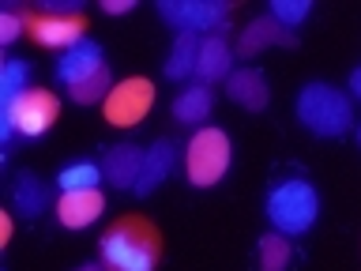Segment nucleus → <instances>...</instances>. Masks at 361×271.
<instances>
[{
	"label": "nucleus",
	"mask_w": 361,
	"mask_h": 271,
	"mask_svg": "<svg viewBox=\"0 0 361 271\" xmlns=\"http://www.w3.org/2000/svg\"><path fill=\"white\" fill-rule=\"evenodd\" d=\"M56 113H61L56 95H49V90H42V87H30V90H23L16 102L0 106V121H8L11 128L19 136H27V140H38V136H45L53 128Z\"/></svg>",
	"instance_id": "5"
},
{
	"label": "nucleus",
	"mask_w": 361,
	"mask_h": 271,
	"mask_svg": "<svg viewBox=\"0 0 361 271\" xmlns=\"http://www.w3.org/2000/svg\"><path fill=\"white\" fill-rule=\"evenodd\" d=\"M233 143L222 128H200L185 147V177L192 188H211L219 185L230 169Z\"/></svg>",
	"instance_id": "4"
},
{
	"label": "nucleus",
	"mask_w": 361,
	"mask_h": 271,
	"mask_svg": "<svg viewBox=\"0 0 361 271\" xmlns=\"http://www.w3.org/2000/svg\"><path fill=\"white\" fill-rule=\"evenodd\" d=\"M132 8H135V0H102V11H106V16H128Z\"/></svg>",
	"instance_id": "25"
},
{
	"label": "nucleus",
	"mask_w": 361,
	"mask_h": 271,
	"mask_svg": "<svg viewBox=\"0 0 361 271\" xmlns=\"http://www.w3.org/2000/svg\"><path fill=\"white\" fill-rule=\"evenodd\" d=\"M211 109H214V95H211V87H203V83H192L173 98V117L180 124H203L211 117Z\"/></svg>",
	"instance_id": "18"
},
{
	"label": "nucleus",
	"mask_w": 361,
	"mask_h": 271,
	"mask_svg": "<svg viewBox=\"0 0 361 271\" xmlns=\"http://www.w3.org/2000/svg\"><path fill=\"white\" fill-rule=\"evenodd\" d=\"M154 106V83L143 76H132V79H121V83H113L109 98L102 102V113H106L109 124H117V128H135L147 113Z\"/></svg>",
	"instance_id": "7"
},
{
	"label": "nucleus",
	"mask_w": 361,
	"mask_h": 271,
	"mask_svg": "<svg viewBox=\"0 0 361 271\" xmlns=\"http://www.w3.org/2000/svg\"><path fill=\"white\" fill-rule=\"evenodd\" d=\"M158 16H162L177 34H214L226 27L230 19V4L226 0H162L158 4Z\"/></svg>",
	"instance_id": "6"
},
{
	"label": "nucleus",
	"mask_w": 361,
	"mask_h": 271,
	"mask_svg": "<svg viewBox=\"0 0 361 271\" xmlns=\"http://www.w3.org/2000/svg\"><path fill=\"white\" fill-rule=\"evenodd\" d=\"M357 147H361V124H357Z\"/></svg>",
	"instance_id": "29"
},
{
	"label": "nucleus",
	"mask_w": 361,
	"mask_h": 271,
	"mask_svg": "<svg viewBox=\"0 0 361 271\" xmlns=\"http://www.w3.org/2000/svg\"><path fill=\"white\" fill-rule=\"evenodd\" d=\"M8 237H11V215H0V241L8 245Z\"/></svg>",
	"instance_id": "27"
},
{
	"label": "nucleus",
	"mask_w": 361,
	"mask_h": 271,
	"mask_svg": "<svg viewBox=\"0 0 361 271\" xmlns=\"http://www.w3.org/2000/svg\"><path fill=\"white\" fill-rule=\"evenodd\" d=\"M143 147L135 143H121V147H109L106 151V162H102V177L117 188H135L140 181V169H143Z\"/></svg>",
	"instance_id": "15"
},
{
	"label": "nucleus",
	"mask_w": 361,
	"mask_h": 271,
	"mask_svg": "<svg viewBox=\"0 0 361 271\" xmlns=\"http://www.w3.org/2000/svg\"><path fill=\"white\" fill-rule=\"evenodd\" d=\"M264 211H267L271 230H279L286 237H301L316 226V219H320V192H316L305 177L279 181V185L267 192Z\"/></svg>",
	"instance_id": "3"
},
{
	"label": "nucleus",
	"mask_w": 361,
	"mask_h": 271,
	"mask_svg": "<svg viewBox=\"0 0 361 271\" xmlns=\"http://www.w3.org/2000/svg\"><path fill=\"white\" fill-rule=\"evenodd\" d=\"M226 95H230L233 106L259 113L271 102V87H267V76L259 68H233V76L226 79Z\"/></svg>",
	"instance_id": "12"
},
{
	"label": "nucleus",
	"mask_w": 361,
	"mask_h": 271,
	"mask_svg": "<svg viewBox=\"0 0 361 271\" xmlns=\"http://www.w3.org/2000/svg\"><path fill=\"white\" fill-rule=\"evenodd\" d=\"M11 203H16L19 215L34 219V215H42L45 207H49V185H42L38 174L23 169V174L16 177V185H11Z\"/></svg>",
	"instance_id": "16"
},
{
	"label": "nucleus",
	"mask_w": 361,
	"mask_h": 271,
	"mask_svg": "<svg viewBox=\"0 0 361 271\" xmlns=\"http://www.w3.org/2000/svg\"><path fill=\"white\" fill-rule=\"evenodd\" d=\"M233 76V45L222 34H207L200 42V56H196V79L203 87L211 83H226Z\"/></svg>",
	"instance_id": "10"
},
{
	"label": "nucleus",
	"mask_w": 361,
	"mask_h": 271,
	"mask_svg": "<svg viewBox=\"0 0 361 271\" xmlns=\"http://www.w3.org/2000/svg\"><path fill=\"white\" fill-rule=\"evenodd\" d=\"M312 16V0H271V19H279L286 30Z\"/></svg>",
	"instance_id": "23"
},
{
	"label": "nucleus",
	"mask_w": 361,
	"mask_h": 271,
	"mask_svg": "<svg viewBox=\"0 0 361 271\" xmlns=\"http://www.w3.org/2000/svg\"><path fill=\"white\" fill-rule=\"evenodd\" d=\"M293 109H298V121L312 136H320V140H338V136H346L357 124L354 121V98H350L346 90L324 83V79L305 83L298 90Z\"/></svg>",
	"instance_id": "2"
},
{
	"label": "nucleus",
	"mask_w": 361,
	"mask_h": 271,
	"mask_svg": "<svg viewBox=\"0 0 361 271\" xmlns=\"http://www.w3.org/2000/svg\"><path fill=\"white\" fill-rule=\"evenodd\" d=\"M75 271H106V264H79Z\"/></svg>",
	"instance_id": "28"
},
{
	"label": "nucleus",
	"mask_w": 361,
	"mask_h": 271,
	"mask_svg": "<svg viewBox=\"0 0 361 271\" xmlns=\"http://www.w3.org/2000/svg\"><path fill=\"white\" fill-rule=\"evenodd\" d=\"M113 90V79H109V68H102V72H94L90 79H83V83L68 87V98L75 102V106H90V102H106Z\"/></svg>",
	"instance_id": "22"
},
{
	"label": "nucleus",
	"mask_w": 361,
	"mask_h": 271,
	"mask_svg": "<svg viewBox=\"0 0 361 271\" xmlns=\"http://www.w3.org/2000/svg\"><path fill=\"white\" fill-rule=\"evenodd\" d=\"M173 162H177V147L169 140H154L143 155V169H140V181H135L132 192L135 196H151V192L173 174Z\"/></svg>",
	"instance_id": "14"
},
{
	"label": "nucleus",
	"mask_w": 361,
	"mask_h": 271,
	"mask_svg": "<svg viewBox=\"0 0 361 271\" xmlns=\"http://www.w3.org/2000/svg\"><path fill=\"white\" fill-rule=\"evenodd\" d=\"M200 34H177L173 38V49H169L166 56V79H173V83H180V79H188V76H196V56H200Z\"/></svg>",
	"instance_id": "17"
},
{
	"label": "nucleus",
	"mask_w": 361,
	"mask_h": 271,
	"mask_svg": "<svg viewBox=\"0 0 361 271\" xmlns=\"http://www.w3.org/2000/svg\"><path fill=\"white\" fill-rule=\"evenodd\" d=\"M102 68H106V61H102V45L83 38L79 45L61 53V61H56V79H61L64 87H75V83H83V79H90L94 72H102Z\"/></svg>",
	"instance_id": "11"
},
{
	"label": "nucleus",
	"mask_w": 361,
	"mask_h": 271,
	"mask_svg": "<svg viewBox=\"0 0 361 271\" xmlns=\"http://www.w3.org/2000/svg\"><path fill=\"white\" fill-rule=\"evenodd\" d=\"M23 30H27V16H23L19 8L0 11V45H11Z\"/></svg>",
	"instance_id": "24"
},
{
	"label": "nucleus",
	"mask_w": 361,
	"mask_h": 271,
	"mask_svg": "<svg viewBox=\"0 0 361 271\" xmlns=\"http://www.w3.org/2000/svg\"><path fill=\"white\" fill-rule=\"evenodd\" d=\"M106 211V196L98 188L90 192H61L56 200V222L68 226V230H83V226L98 222V215Z\"/></svg>",
	"instance_id": "13"
},
{
	"label": "nucleus",
	"mask_w": 361,
	"mask_h": 271,
	"mask_svg": "<svg viewBox=\"0 0 361 271\" xmlns=\"http://www.w3.org/2000/svg\"><path fill=\"white\" fill-rule=\"evenodd\" d=\"M98 181H106L102 177V166L79 158V162H68L61 174H56V188L61 192H90V188H98Z\"/></svg>",
	"instance_id": "20"
},
{
	"label": "nucleus",
	"mask_w": 361,
	"mask_h": 271,
	"mask_svg": "<svg viewBox=\"0 0 361 271\" xmlns=\"http://www.w3.org/2000/svg\"><path fill=\"white\" fill-rule=\"evenodd\" d=\"M346 95L361 102V68H354V72H350V83H346Z\"/></svg>",
	"instance_id": "26"
},
{
	"label": "nucleus",
	"mask_w": 361,
	"mask_h": 271,
	"mask_svg": "<svg viewBox=\"0 0 361 271\" xmlns=\"http://www.w3.org/2000/svg\"><path fill=\"white\" fill-rule=\"evenodd\" d=\"M158 260H162V234L140 215L113 222L102 237L106 271H154Z\"/></svg>",
	"instance_id": "1"
},
{
	"label": "nucleus",
	"mask_w": 361,
	"mask_h": 271,
	"mask_svg": "<svg viewBox=\"0 0 361 271\" xmlns=\"http://www.w3.org/2000/svg\"><path fill=\"white\" fill-rule=\"evenodd\" d=\"M23 90H30V64L27 61H4V68H0V106L16 102Z\"/></svg>",
	"instance_id": "21"
},
{
	"label": "nucleus",
	"mask_w": 361,
	"mask_h": 271,
	"mask_svg": "<svg viewBox=\"0 0 361 271\" xmlns=\"http://www.w3.org/2000/svg\"><path fill=\"white\" fill-rule=\"evenodd\" d=\"M271 45H282V49H293L298 45V34L286 30L279 19H271V16H259L252 19L248 27L241 30V38H237V56H256V53H264L271 49Z\"/></svg>",
	"instance_id": "9"
},
{
	"label": "nucleus",
	"mask_w": 361,
	"mask_h": 271,
	"mask_svg": "<svg viewBox=\"0 0 361 271\" xmlns=\"http://www.w3.org/2000/svg\"><path fill=\"white\" fill-rule=\"evenodd\" d=\"M256 260H259V271H286L290 260H293V245L286 234L271 230L259 237V248H256Z\"/></svg>",
	"instance_id": "19"
},
{
	"label": "nucleus",
	"mask_w": 361,
	"mask_h": 271,
	"mask_svg": "<svg viewBox=\"0 0 361 271\" xmlns=\"http://www.w3.org/2000/svg\"><path fill=\"white\" fill-rule=\"evenodd\" d=\"M27 16V30L30 38L45 45V49H72V45L83 42V30H87V19L83 11H23Z\"/></svg>",
	"instance_id": "8"
}]
</instances>
